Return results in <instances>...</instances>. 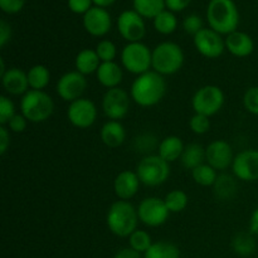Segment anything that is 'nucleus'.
<instances>
[{
  "label": "nucleus",
  "instance_id": "f257e3e1",
  "mask_svg": "<svg viewBox=\"0 0 258 258\" xmlns=\"http://www.w3.org/2000/svg\"><path fill=\"white\" fill-rule=\"evenodd\" d=\"M166 92V82L155 71L138 76L131 85V98L141 107H151L163 100Z\"/></svg>",
  "mask_w": 258,
  "mask_h": 258
},
{
  "label": "nucleus",
  "instance_id": "f03ea898",
  "mask_svg": "<svg viewBox=\"0 0 258 258\" xmlns=\"http://www.w3.org/2000/svg\"><path fill=\"white\" fill-rule=\"evenodd\" d=\"M207 20L214 32L229 35L238 28V9L233 0H211L207 8Z\"/></svg>",
  "mask_w": 258,
  "mask_h": 258
},
{
  "label": "nucleus",
  "instance_id": "7ed1b4c3",
  "mask_svg": "<svg viewBox=\"0 0 258 258\" xmlns=\"http://www.w3.org/2000/svg\"><path fill=\"white\" fill-rule=\"evenodd\" d=\"M139 219L138 209L127 201H117L111 204L106 223L111 233L117 237H130L136 231Z\"/></svg>",
  "mask_w": 258,
  "mask_h": 258
},
{
  "label": "nucleus",
  "instance_id": "20e7f679",
  "mask_svg": "<svg viewBox=\"0 0 258 258\" xmlns=\"http://www.w3.org/2000/svg\"><path fill=\"white\" fill-rule=\"evenodd\" d=\"M20 111L30 122H43L52 116L54 102L44 91L29 90L20 100Z\"/></svg>",
  "mask_w": 258,
  "mask_h": 258
},
{
  "label": "nucleus",
  "instance_id": "39448f33",
  "mask_svg": "<svg viewBox=\"0 0 258 258\" xmlns=\"http://www.w3.org/2000/svg\"><path fill=\"white\" fill-rule=\"evenodd\" d=\"M184 64V52L174 42H163L153 49V70L161 76L179 72Z\"/></svg>",
  "mask_w": 258,
  "mask_h": 258
},
{
  "label": "nucleus",
  "instance_id": "423d86ee",
  "mask_svg": "<svg viewBox=\"0 0 258 258\" xmlns=\"http://www.w3.org/2000/svg\"><path fill=\"white\" fill-rule=\"evenodd\" d=\"M123 68L133 75H143L153 67V52L143 42L128 43L121 53Z\"/></svg>",
  "mask_w": 258,
  "mask_h": 258
},
{
  "label": "nucleus",
  "instance_id": "0eeeda50",
  "mask_svg": "<svg viewBox=\"0 0 258 258\" xmlns=\"http://www.w3.org/2000/svg\"><path fill=\"white\" fill-rule=\"evenodd\" d=\"M136 174L144 185L158 186L168 180L170 166L160 155H149L139 163Z\"/></svg>",
  "mask_w": 258,
  "mask_h": 258
},
{
  "label": "nucleus",
  "instance_id": "6e6552de",
  "mask_svg": "<svg viewBox=\"0 0 258 258\" xmlns=\"http://www.w3.org/2000/svg\"><path fill=\"white\" fill-rule=\"evenodd\" d=\"M224 105V93L218 86L208 85L199 88L191 98V106L196 113L204 116L216 115Z\"/></svg>",
  "mask_w": 258,
  "mask_h": 258
},
{
  "label": "nucleus",
  "instance_id": "1a4fd4ad",
  "mask_svg": "<svg viewBox=\"0 0 258 258\" xmlns=\"http://www.w3.org/2000/svg\"><path fill=\"white\" fill-rule=\"evenodd\" d=\"M139 219L148 227H160L168 221L170 212L168 211L164 199L149 197L141 201L138 208Z\"/></svg>",
  "mask_w": 258,
  "mask_h": 258
},
{
  "label": "nucleus",
  "instance_id": "9d476101",
  "mask_svg": "<svg viewBox=\"0 0 258 258\" xmlns=\"http://www.w3.org/2000/svg\"><path fill=\"white\" fill-rule=\"evenodd\" d=\"M102 110L110 120H121L130 110V97L127 92L120 87L106 91L102 98Z\"/></svg>",
  "mask_w": 258,
  "mask_h": 258
},
{
  "label": "nucleus",
  "instance_id": "9b49d317",
  "mask_svg": "<svg viewBox=\"0 0 258 258\" xmlns=\"http://www.w3.org/2000/svg\"><path fill=\"white\" fill-rule=\"evenodd\" d=\"M117 29L128 43L141 42L146 33L144 18L135 10H125L117 18Z\"/></svg>",
  "mask_w": 258,
  "mask_h": 258
},
{
  "label": "nucleus",
  "instance_id": "f8f14e48",
  "mask_svg": "<svg viewBox=\"0 0 258 258\" xmlns=\"http://www.w3.org/2000/svg\"><path fill=\"white\" fill-rule=\"evenodd\" d=\"M67 117L73 126L78 128H87L96 122L97 108L88 98H78L71 102L67 110Z\"/></svg>",
  "mask_w": 258,
  "mask_h": 258
},
{
  "label": "nucleus",
  "instance_id": "ddd939ff",
  "mask_svg": "<svg viewBox=\"0 0 258 258\" xmlns=\"http://www.w3.org/2000/svg\"><path fill=\"white\" fill-rule=\"evenodd\" d=\"M86 88H87V80L85 76L78 71H72V72L64 73L58 80L55 90L62 100L67 101V102H73V101L81 98Z\"/></svg>",
  "mask_w": 258,
  "mask_h": 258
},
{
  "label": "nucleus",
  "instance_id": "4468645a",
  "mask_svg": "<svg viewBox=\"0 0 258 258\" xmlns=\"http://www.w3.org/2000/svg\"><path fill=\"white\" fill-rule=\"evenodd\" d=\"M194 45L202 55L207 58H218L223 54L226 42L219 33L211 28H203L194 35Z\"/></svg>",
  "mask_w": 258,
  "mask_h": 258
},
{
  "label": "nucleus",
  "instance_id": "2eb2a0df",
  "mask_svg": "<svg viewBox=\"0 0 258 258\" xmlns=\"http://www.w3.org/2000/svg\"><path fill=\"white\" fill-rule=\"evenodd\" d=\"M232 170L239 180H258V150L249 149L237 154L232 163Z\"/></svg>",
  "mask_w": 258,
  "mask_h": 258
},
{
  "label": "nucleus",
  "instance_id": "dca6fc26",
  "mask_svg": "<svg viewBox=\"0 0 258 258\" xmlns=\"http://www.w3.org/2000/svg\"><path fill=\"white\" fill-rule=\"evenodd\" d=\"M112 25L111 15L105 8L92 7L83 15V27L88 34L93 37H103L107 34Z\"/></svg>",
  "mask_w": 258,
  "mask_h": 258
},
{
  "label": "nucleus",
  "instance_id": "f3484780",
  "mask_svg": "<svg viewBox=\"0 0 258 258\" xmlns=\"http://www.w3.org/2000/svg\"><path fill=\"white\" fill-rule=\"evenodd\" d=\"M206 160L216 170H226L234 160L232 146L224 140H216L206 149Z\"/></svg>",
  "mask_w": 258,
  "mask_h": 258
},
{
  "label": "nucleus",
  "instance_id": "a211bd4d",
  "mask_svg": "<svg viewBox=\"0 0 258 258\" xmlns=\"http://www.w3.org/2000/svg\"><path fill=\"white\" fill-rule=\"evenodd\" d=\"M140 183L138 174L131 170H123L113 180V190L121 201H128L136 196Z\"/></svg>",
  "mask_w": 258,
  "mask_h": 258
},
{
  "label": "nucleus",
  "instance_id": "6ab92c4d",
  "mask_svg": "<svg viewBox=\"0 0 258 258\" xmlns=\"http://www.w3.org/2000/svg\"><path fill=\"white\" fill-rule=\"evenodd\" d=\"M224 42H226V48L228 49V52L239 58L248 57L254 49L253 39L244 32L236 30L227 35Z\"/></svg>",
  "mask_w": 258,
  "mask_h": 258
},
{
  "label": "nucleus",
  "instance_id": "aec40b11",
  "mask_svg": "<svg viewBox=\"0 0 258 258\" xmlns=\"http://www.w3.org/2000/svg\"><path fill=\"white\" fill-rule=\"evenodd\" d=\"M2 83L5 91L10 95H25L29 91L27 73L19 68H9L2 77Z\"/></svg>",
  "mask_w": 258,
  "mask_h": 258
},
{
  "label": "nucleus",
  "instance_id": "412c9836",
  "mask_svg": "<svg viewBox=\"0 0 258 258\" xmlns=\"http://www.w3.org/2000/svg\"><path fill=\"white\" fill-rule=\"evenodd\" d=\"M97 80L100 85H102L106 88H115L118 87L123 77L122 70L120 66L115 62H102L98 67L97 72Z\"/></svg>",
  "mask_w": 258,
  "mask_h": 258
},
{
  "label": "nucleus",
  "instance_id": "4be33fe9",
  "mask_svg": "<svg viewBox=\"0 0 258 258\" xmlns=\"http://www.w3.org/2000/svg\"><path fill=\"white\" fill-rule=\"evenodd\" d=\"M101 140L108 148H118L126 139V131L122 123L118 121L110 120L101 128Z\"/></svg>",
  "mask_w": 258,
  "mask_h": 258
},
{
  "label": "nucleus",
  "instance_id": "5701e85b",
  "mask_svg": "<svg viewBox=\"0 0 258 258\" xmlns=\"http://www.w3.org/2000/svg\"><path fill=\"white\" fill-rule=\"evenodd\" d=\"M184 144L179 136H168L164 139L159 145V154L164 160L168 163H173V161L178 160L181 158V154L184 151Z\"/></svg>",
  "mask_w": 258,
  "mask_h": 258
},
{
  "label": "nucleus",
  "instance_id": "b1692460",
  "mask_svg": "<svg viewBox=\"0 0 258 258\" xmlns=\"http://www.w3.org/2000/svg\"><path fill=\"white\" fill-rule=\"evenodd\" d=\"M101 59L98 58L97 53L93 49H83L76 57V70L83 76L92 75L97 72L101 64Z\"/></svg>",
  "mask_w": 258,
  "mask_h": 258
},
{
  "label": "nucleus",
  "instance_id": "393cba45",
  "mask_svg": "<svg viewBox=\"0 0 258 258\" xmlns=\"http://www.w3.org/2000/svg\"><path fill=\"white\" fill-rule=\"evenodd\" d=\"M180 159L184 168L193 170L197 166L202 165L203 160H206V149L199 144H189L184 148Z\"/></svg>",
  "mask_w": 258,
  "mask_h": 258
},
{
  "label": "nucleus",
  "instance_id": "a878e982",
  "mask_svg": "<svg viewBox=\"0 0 258 258\" xmlns=\"http://www.w3.org/2000/svg\"><path fill=\"white\" fill-rule=\"evenodd\" d=\"M165 8V0H134V10L148 19L156 18Z\"/></svg>",
  "mask_w": 258,
  "mask_h": 258
},
{
  "label": "nucleus",
  "instance_id": "bb28decb",
  "mask_svg": "<svg viewBox=\"0 0 258 258\" xmlns=\"http://www.w3.org/2000/svg\"><path fill=\"white\" fill-rule=\"evenodd\" d=\"M27 76L29 87L37 91H43V88L47 87L50 80L49 70L42 64L33 66L27 72Z\"/></svg>",
  "mask_w": 258,
  "mask_h": 258
},
{
  "label": "nucleus",
  "instance_id": "cd10ccee",
  "mask_svg": "<svg viewBox=\"0 0 258 258\" xmlns=\"http://www.w3.org/2000/svg\"><path fill=\"white\" fill-rule=\"evenodd\" d=\"M144 258H180V251L170 242H155L145 252Z\"/></svg>",
  "mask_w": 258,
  "mask_h": 258
},
{
  "label": "nucleus",
  "instance_id": "c85d7f7f",
  "mask_svg": "<svg viewBox=\"0 0 258 258\" xmlns=\"http://www.w3.org/2000/svg\"><path fill=\"white\" fill-rule=\"evenodd\" d=\"M178 27V19L170 10H164L156 18H154V28L158 33L169 35L174 33Z\"/></svg>",
  "mask_w": 258,
  "mask_h": 258
},
{
  "label": "nucleus",
  "instance_id": "c756f323",
  "mask_svg": "<svg viewBox=\"0 0 258 258\" xmlns=\"http://www.w3.org/2000/svg\"><path fill=\"white\" fill-rule=\"evenodd\" d=\"M191 178L199 185L212 186L216 184L218 175H217L216 169L212 168L209 164H202L191 170Z\"/></svg>",
  "mask_w": 258,
  "mask_h": 258
},
{
  "label": "nucleus",
  "instance_id": "7c9ffc66",
  "mask_svg": "<svg viewBox=\"0 0 258 258\" xmlns=\"http://www.w3.org/2000/svg\"><path fill=\"white\" fill-rule=\"evenodd\" d=\"M164 202H165L166 208L170 213H180L188 206V196L185 194V191L175 189V190H171L170 193L166 194Z\"/></svg>",
  "mask_w": 258,
  "mask_h": 258
},
{
  "label": "nucleus",
  "instance_id": "2f4dec72",
  "mask_svg": "<svg viewBox=\"0 0 258 258\" xmlns=\"http://www.w3.org/2000/svg\"><path fill=\"white\" fill-rule=\"evenodd\" d=\"M214 189H216V194L218 196L219 199H228L237 190V184L232 176L227 175V174H222L217 178Z\"/></svg>",
  "mask_w": 258,
  "mask_h": 258
},
{
  "label": "nucleus",
  "instance_id": "473e14b6",
  "mask_svg": "<svg viewBox=\"0 0 258 258\" xmlns=\"http://www.w3.org/2000/svg\"><path fill=\"white\" fill-rule=\"evenodd\" d=\"M128 243H130V247L133 249L140 252V253H145V252L151 247L153 241H151V236L148 232L136 229V231L128 237Z\"/></svg>",
  "mask_w": 258,
  "mask_h": 258
},
{
  "label": "nucleus",
  "instance_id": "72a5a7b5",
  "mask_svg": "<svg viewBox=\"0 0 258 258\" xmlns=\"http://www.w3.org/2000/svg\"><path fill=\"white\" fill-rule=\"evenodd\" d=\"M233 248L241 256H249L256 249V243L251 236L246 233H241L233 239Z\"/></svg>",
  "mask_w": 258,
  "mask_h": 258
},
{
  "label": "nucleus",
  "instance_id": "f704fd0d",
  "mask_svg": "<svg viewBox=\"0 0 258 258\" xmlns=\"http://www.w3.org/2000/svg\"><path fill=\"white\" fill-rule=\"evenodd\" d=\"M95 50L101 62H113V59L116 58V53H117L116 45L111 40H101Z\"/></svg>",
  "mask_w": 258,
  "mask_h": 258
},
{
  "label": "nucleus",
  "instance_id": "c9c22d12",
  "mask_svg": "<svg viewBox=\"0 0 258 258\" xmlns=\"http://www.w3.org/2000/svg\"><path fill=\"white\" fill-rule=\"evenodd\" d=\"M189 127L197 135H203L211 130V120L208 116L196 113L194 116H191L190 121H189Z\"/></svg>",
  "mask_w": 258,
  "mask_h": 258
},
{
  "label": "nucleus",
  "instance_id": "e433bc0d",
  "mask_svg": "<svg viewBox=\"0 0 258 258\" xmlns=\"http://www.w3.org/2000/svg\"><path fill=\"white\" fill-rule=\"evenodd\" d=\"M15 113V106L13 101L7 96H0V123L3 126L10 121Z\"/></svg>",
  "mask_w": 258,
  "mask_h": 258
},
{
  "label": "nucleus",
  "instance_id": "4c0bfd02",
  "mask_svg": "<svg viewBox=\"0 0 258 258\" xmlns=\"http://www.w3.org/2000/svg\"><path fill=\"white\" fill-rule=\"evenodd\" d=\"M243 105L248 112L258 116V86L246 91L243 96Z\"/></svg>",
  "mask_w": 258,
  "mask_h": 258
},
{
  "label": "nucleus",
  "instance_id": "58836bf2",
  "mask_svg": "<svg viewBox=\"0 0 258 258\" xmlns=\"http://www.w3.org/2000/svg\"><path fill=\"white\" fill-rule=\"evenodd\" d=\"M183 28L188 34L196 35L197 33H199L203 29V20H202V18L199 15L190 14L184 19Z\"/></svg>",
  "mask_w": 258,
  "mask_h": 258
},
{
  "label": "nucleus",
  "instance_id": "ea45409f",
  "mask_svg": "<svg viewBox=\"0 0 258 258\" xmlns=\"http://www.w3.org/2000/svg\"><path fill=\"white\" fill-rule=\"evenodd\" d=\"M25 0H0V8L7 14H17L24 8Z\"/></svg>",
  "mask_w": 258,
  "mask_h": 258
},
{
  "label": "nucleus",
  "instance_id": "a19ab883",
  "mask_svg": "<svg viewBox=\"0 0 258 258\" xmlns=\"http://www.w3.org/2000/svg\"><path fill=\"white\" fill-rule=\"evenodd\" d=\"M92 0H68V8L76 14L85 15L92 8Z\"/></svg>",
  "mask_w": 258,
  "mask_h": 258
},
{
  "label": "nucleus",
  "instance_id": "79ce46f5",
  "mask_svg": "<svg viewBox=\"0 0 258 258\" xmlns=\"http://www.w3.org/2000/svg\"><path fill=\"white\" fill-rule=\"evenodd\" d=\"M27 118L23 115H14L8 122L9 130L13 133H23L27 128Z\"/></svg>",
  "mask_w": 258,
  "mask_h": 258
},
{
  "label": "nucleus",
  "instance_id": "37998d69",
  "mask_svg": "<svg viewBox=\"0 0 258 258\" xmlns=\"http://www.w3.org/2000/svg\"><path fill=\"white\" fill-rule=\"evenodd\" d=\"M12 38V27L5 20H0V47L4 48Z\"/></svg>",
  "mask_w": 258,
  "mask_h": 258
},
{
  "label": "nucleus",
  "instance_id": "c03bdc74",
  "mask_svg": "<svg viewBox=\"0 0 258 258\" xmlns=\"http://www.w3.org/2000/svg\"><path fill=\"white\" fill-rule=\"evenodd\" d=\"M191 0H165V5L170 12H181L186 9L190 4Z\"/></svg>",
  "mask_w": 258,
  "mask_h": 258
},
{
  "label": "nucleus",
  "instance_id": "a18cd8bd",
  "mask_svg": "<svg viewBox=\"0 0 258 258\" xmlns=\"http://www.w3.org/2000/svg\"><path fill=\"white\" fill-rule=\"evenodd\" d=\"M10 145V133L5 126H0V154L4 155Z\"/></svg>",
  "mask_w": 258,
  "mask_h": 258
},
{
  "label": "nucleus",
  "instance_id": "49530a36",
  "mask_svg": "<svg viewBox=\"0 0 258 258\" xmlns=\"http://www.w3.org/2000/svg\"><path fill=\"white\" fill-rule=\"evenodd\" d=\"M115 258H141L140 252L135 251L131 247L128 248H122L115 254Z\"/></svg>",
  "mask_w": 258,
  "mask_h": 258
},
{
  "label": "nucleus",
  "instance_id": "de8ad7c7",
  "mask_svg": "<svg viewBox=\"0 0 258 258\" xmlns=\"http://www.w3.org/2000/svg\"><path fill=\"white\" fill-rule=\"evenodd\" d=\"M249 231H251V233L258 236V208L254 209L251 219H249Z\"/></svg>",
  "mask_w": 258,
  "mask_h": 258
},
{
  "label": "nucleus",
  "instance_id": "09e8293b",
  "mask_svg": "<svg viewBox=\"0 0 258 258\" xmlns=\"http://www.w3.org/2000/svg\"><path fill=\"white\" fill-rule=\"evenodd\" d=\"M95 7H100V8H107L111 7L116 0H92Z\"/></svg>",
  "mask_w": 258,
  "mask_h": 258
},
{
  "label": "nucleus",
  "instance_id": "8fccbe9b",
  "mask_svg": "<svg viewBox=\"0 0 258 258\" xmlns=\"http://www.w3.org/2000/svg\"><path fill=\"white\" fill-rule=\"evenodd\" d=\"M8 70H5V63H4V59L3 58H0V76H4L5 72H7Z\"/></svg>",
  "mask_w": 258,
  "mask_h": 258
},
{
  "label": "nucleus",
  "instance_id": "3c124183",
  "mask_svg": "<svg viewBox=\"0 0 258 258\" xmlns=\"http://www.w3.org/2000/svg\"><path fill=\"white\" fill-rule=\"evenodd\" d=\"M257 2H258V0H257Z\"/></svg>",
  "mask_w": 258,
  "mask_h": 258
}]
</instances>
